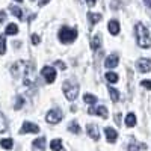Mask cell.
<instances>
[{
	"label": "cell",
	"instance_id": "obj_1",
	"mask_svg": "<svg viewBox=\"0 0 151 151\" xmlns=\"http://www.w3.org/2000/svg\"><path fill=\"white\" fill-rule=\"evenodd\" d=\"M136 41L142 48H148L151 47V38H150V32L148 29L144 26L142 23L136 24Z\"/></svg>",
	"mask_w": 151,
	"mask_h": 151
},
{
	"label": "cell",
	"instance_id": "obj_2",
	"mask_svg": "<svg viewBox=\"0 0 151 151\" xmlns=\"http://www.w3.org/2000/svg\"><path fill=\"white\" fill-rule=\"evenodd\" d=\"M62 91H64L65 97L70 100V101H73V100H76L77 95H79V85L74 80H67L64 83V86H62Z\"/></svg>",
	"mask_w": 151,
	"mask_h": 151
},
{
	"label": "cell",
	"instance_id": "obj_3",
	"mask_svg": "<svg viewBox=\"0 0 151 151\" xmlns=\"http://www.w3.org/2000/svg\"><path fill=\"white\" fill-rule=\"evenodd\" d=\"M58 36H59V40L62 42L70 44V42H73L76 38H77V30H76V29H70V27H62L59 30Z\"/></svg>",
	"mask_w": 151,
	"mask_h": 151
},
{
	"label": "cell",
	"instance_id": "obj_4",
	"mask_svg": "<svg viewBox=\"0 0 151 151\" xmlns=\"http://www.w3.org/2000/svg\"><path fill=\"white\" fill-rule=\"evenodd\" d=\"M62 118H64V115H62V112L59 109H53V110H50L47 113V116H45V121L48 124H58L62 121Z\"/></svg>",
	"mask_w": 151,
	"mask_h": 151
},
{
	"label": "cell",
	"instance_id": "obj_5",
	"mask_svg": "<svg viewBox=\"0 0 151 151\" xmlns=\"http://www.w3.org/2000/svg\"><path fill=\"white\" fill-rule=\"evenodd\" d=\"M41 74L44 76V79H45L47 83H53L55 79H56V71H55L53 67H44L42 71H41Z\"/></svg>",
	"mask_w": 151,
	"mask_h": 151
},
{
	"label": "cell",
	"instance_id": "obj_6",
	"mask_svg": "<svg viewBox=\"0 0 151 151\" xmlns=\"http://www.w3.org/2000/svg\"><path fill=\"white\" fill-rule=\"evenodd\" d=\"M88 113H89V115H100V116L104 118V119L107 118V109L104 106H98V107L92 106V107L88 109Z\"/></svg>",
	"mask_w": 151,
	"mask_h": 151
},
{
	"label": "cell",
	"instance_id": "obj_7",
	"mask_svg": "<svg viewBox=\"0 0 151 151\" xmlns=\"http://www.w3.org/2000/svg\"><path fill=\"white\" fill-rule=\"evenodd\" d=\"M136 67L141 73H150L151 71V60L150 59H139L136 62Z\"/></svg>",
	"mask_w": 151,
	"mask_h": 151
},
{
	"label": "cell",
	"instance_id": "obj_8",
	"mask_svg": "<svg viewBox=\"0 0 151 151\" xmlns=\"http://www.w3.org/2000/svg\"><path fill=\"white\" fill-rule=\"evenodd\" d=\"M38 132H40V127H38L36 124H33V122H24L21 130H20L21 134L23 133H38Z\"/></svg>",
	"mask_w": 151,
	"mask_h": 151
},
{
	"label": "cell",
	"instance_id": "obj_9",
	"mask_svg": "<svg viewBox=\"0 0 151 151\" xmlns=\"http://www.w3.org/2000/svg\"><path fill=\"white\" fill-rule=\"evenodd\" d=\"M118 62H119V58H118L116 55H110L109 58H106L104 65H106L107 68H115V67L118 65Z\"/></svg>",
	"mask_w": 151,
	"mask_h": 151
},
{
	"label": "cell",
	"instance_id": "obj_10",
	"mask_svg": "<svg viewBox=\"0 0 151 151\" xmlns=\"http://www.w3.org/2000/svg\"><path fill=\"white\" fill-rule=\"evenodd\" d=\"M86 132H88V134H89L94 141H98L100 139V132H98V127H95V125H88L86 127Z\"/></svg>",
	"mask_w": 151,
	"mask_h": 151
},
{
	"label": "cell",
	"instance_id": "obj_11",
	"mask_svg": "<svg viewBox=\"0 0 151 151\" xmlns=\"http://www.w3.org/2000/svg\"><path fill=\"white\" fill-rule=\"evenodd\" d=\"M104 133H106V137H107V141H109L110 144H113V142L116 141V137H118V134H116V132L113 130V129H110V127H106Z\"/></svg>",
	"mask_w": 151,
	"mask_h": 151
},
{
	"label": "cell",
	"instance_id": "obj_12",
	"mask_svg": "<svg viewBox=\"0 0 151 151\" xmlns=\"http://www.w3.org/2000/svg\"><path fill=\"white\" fill-rule=\"evenodd\" d=\"M107 27H109V32L112 35H118V32H119V23L115 21V20H112V21H109Z\"/></svg>",
	"mask_w": 151,
	"mask_h": 151
},
{
	"label": "cell",
	"instance_id": "obj_13",
	"mask_svg": "<svg viewBox=\"0 0 151 151\" xmlns=\"http://www.w3.org/2000/svg\"><path fill=\"white\" fill-rule=\"evenodd\" d=\"M91 47H92V50H98L100 47H101V35H100V33H97V35L92 38Z\"/></svg>",
	"mask_w": 151,
	"mask_h": 151
},
{
	"label": "cell",
	"instance_id": "obj_14",
	"mask_svg": "<svg viewBox=\"0 0 151 151\" xmlns=\"http://www.w3.org/2000/svg\"><path fill=\"white\" fill-rule=\"evenodd\" d=\"M147 148V144H139V142H132L129 145V151H141V150H145Z\"/></svg>",
	"mask_w": 151,
	"mask_h": 151
},
{
	"label": "cell",
	"instance_id": "obj_15",
	"mask_svg": "<svg viewBox=\"0 0 151 151\" xmlns=\"http://www.w3.org/2000/svg\"><path fill=\"white\" fill-rule=\"evenodd\" d=\"M33 147L35 148H40L41 151L45 150V137H38V139L33 141Z\"/></svg>",
	"mask_w": 151,
	"mask_h": 151
},
{
	"label": "cell",
	"instance_id": "obj_16",
	"mask_svg": "<svg viewBox=\"0 0 151 151\" xmlns=\"http://www.w3.org/2000/svg\"><path fill=\"white\" fill-rule=\"evenodd\" d=\"M6 35H17L18 33V26L17 24H14V23H11V24H8L6 26Z\"/></svg>",
	"mask_w": 151,
	"mask_h": 151
},
{
	"label": "cell",
	"instance_id": "obj_17",
	"mask_svg": "<svg viewBox=\"0 0 151 151\" xmlns=\"http://www.w3.org/2000/svg\"><path fill=\"white\" fill-rule=\"evenodd\" d=\"M50 148L53 151H64V147H62V142L59 139H53L52 144H50Z\"/></svg>",
	"mask_w": 151,
	"mask_h": 151
},
{
	"label": "cell",
	"instance_id": "obj_18",
	"mask_svg": "<svg viewBox=\"0 0 151 151\" xmlns=\"http://www.w3.org/2000/svg\"><path fill=\"white\" fill-rule=\"evenodd\" d=\"M134 124H136V116H134V113H129V115L125 116V125H127V127H133Z\"/></svg>",
	"mask_w": 151,
	"mask_h": 151
},
{
	"label": "cell",
	"instance_id": "obj_19",
	"mask_svg": "<svg viewBox=\"0 0 151 151\" xmlns=\"http://www.w3.org/2000/svg\"><path fill=\"white\" fill-rule=\"evenodd\" d=\"M109 95L112 98V101H115V103L119 100V92H118V89H115V88H109Z\"/></svg>",
	"mask_w": 151,
	"mask_h": 151
},
{
	"label": "cell",
	"instance_id": "obj_20",
	"mask_svg": "<svg viewBox=\"0 0 151 151\" xmlns=\"http://www.w3.org/2000/svg\"><path fill=\"white\" fill-rule=\"evenodd\" d=\"M6 129H8V122H6V118H5V115H3V113L0 112V133L6 132Z\"/></svg>",
	"mask_w": 151,
	"mask_h": 151
},
{
	"label": "cell",
	"instance_id": "obj_21",
	"mask_svg": "<svg viewBox=\"0 0 151 151\" xmlns=\"http://www.w3.org/2000/svg\"><path fill=\"white\" fill-rule=\"evenodd\" d=\"M83 101L85 103H89V104H95L97 103V97L95 95H91V94H85L83 95Z\"/></svg>",
	"mask_w": 151,
	"mask_h": 151
},
{
	"label": "cell",
	"instance_id": "obj_22",
	"mask_svg": "<svg viewBox=\"0 0 151 151\" xmlns=\"http://www.w3.org/2000/svg\"><path fill=\"white\" fill-rule=\"evenodd\" d=\"M0 145H2L3 148H6V150H11L12 145H14V142H12V139L6 137V139H2V141H0Z\"/></svg>",
	"mask_w": 151,
	"mask_h": 151
},
{
	"label": "cell",
	"instance_id": "obj_23",
	"mask_svg": "<svg viewBox=\"0 0 151 151\" xmlns=\"http://www.w3.org/2000/svg\"><path fill=\"white\" fill-rule=\"evenodd\" d=\"M88 18H89V21H91L92 24H95V23H98L100 20H101V15H100V14H92V12H89V14H88Z\"/></svg>",
	"mask_w": 151,
	"mask_h": 151
},
{
	"label": "cell",
	"instance_id": "obj_24",
	"mask_svg": "<svg viewBox=\"0 0 151 151\" xmlns=\"http://www.w3.org/2000/svg\"><path fill=\"white\" fill-rule=\"evenodd\" d=\"M9 9H11V12H12V14H14L17 18L23 20V12H21V9H20V8H17V6H11Z\"/></svg>",
	"mask_w": 151,
	"mask_h": 151
},
{
	"label": "cell",
	"instance_id": "obj_25",
	"mask_svg": "<svg viewBox=\"0 0 151 151\" xmlns=\"http://www.w3.org/2000/svg\"><path fill=\"white\" fill-rule=\"evenodd\" d=\"M106 80L110 82V83H116V82H118V74H115V73H107V74H106Z\"/></svg>",
	"mask_w": 151,
	"mask_h": 151
},
{
	"label": "cell",
	"instance_id": "obj_26",
	"mask_svg": "<svg viewBox=\"0 0 151 151\" xmlns=\"http://www.w3.org/2000/svg\"><path fill=\"white\" fill-rule=\"evenodd\" d=\"M6 52V40L3 35H0V55H5Z\"/></svg>",
	"mask_w": 151,
	"mask_h": 151
},
{
	"label": "cell",
	"instance_id": "obj_27",
	"mask_svg": "<svg viewBox=\"0 0 151 151\" xmlns=\"http://www.w3.org/2000/svg\"><path fill=\"white\" fill-rule=\"evenodd\" d=\"M68 129H70V132H73V133H76V134H79V133H80V127H79V124H77V122H70Z\"/></svg>",
	"mask_w": 151,
	"mask_h": 151
},
{
	"label": "cell",
	"instance_id": "obj_28",
	"mask_svg": "<svg viewBox=\"0 0 151 151\" xmlns=\"http://www.w3.org/2000/svg\"><path fill=\"white\" fill-rule=\"evenodd\" d=\"M23 103H24V100H23V97H17V103H15V106H14V109L15 110H18L21 106H23Z\"/></svg>",
	"mask_w": 151,
	"mask_h": 151
},
{
	"label": "cell",
	"instance_id": "obj_29",
	"mask_svg": "<svg viewBox=\"0 0 151 151\" xmlns=\"http://www.w3.org/2000/svg\"><path fill=\"white\" fill-rule=\"evenodd\" d=\"M141 85H142L144 88H147V89H151V82H150V80H142Z\"/></svg>",
	"mask_w": 151,
	"mask_h": 151
},
{
	"label": "cell",
	"instance_id": "obj_30",
	"mask_svg": "<svg viewBox=\"0 0 151 151\" xmlns=\"http://www.w3.org/2000/svg\"><path fill=\"white\" fill-rule=\"evenodd\" d=\"M40 41H41V38L38 36V35H32V42H33V44H38Z\"/></svg>",
	"mask_w": 151,
	"mask_h": 151
},
{
	"label": "cell",
	"instance_id": "obj_31",
	"mask_svg": "<svg viewBox=\"0 0 151 151\" xmlns=\"http://www.w3.org/2000/svg\"><path fill=\"white\" fill-rule=\"evenodd\" d=\"M5 20H6V14H5L3 11H0V24H2Z\"/></svg>",
	"mask_w": 151,
	"mask_h": 151
},
{
	"label": "cell",
	"instance_id": "obj_32",
	"mask_svg": "<svg viewBox=\"0 0 151 151\" xmlns=\"http://www.w3.org/2000/svg\"><path fill=\"white\" fill-rule=\"evenodd\" d=\"M56 65H58L60 70H65V68H67V67H65V64H64V62H60V60H58V62H56Z\"/></svg>",
	"mask_w": 151,
	"mask_h": 151
},
{
	"label": "cell",
	"instance_id": "obj_33",
	"mask_svg": "<svg viewBox=\"0 0 151 151\" xmlns=\"http://www.w3.org/2000/svg\"><path fill=\"white\" fill-rule=\"evenodd\" d=\"M86 3L89 5V6H94V5L97 3V0H86Z\"/></svg>",
	"mask_w": 151,
	"mask_h": 151
},
{
	"label": "cell",
	"instance_id": "obj_34",
	"mask_svg": "<svg viewBox=\"0 0 151 151\" xmlns=\"http://www.w3.org/2000/svg\"><path fill=\"white\" fill-rule=\"evenodd\" d=\"M47 2H50V0H40V2H38V5H40V6H42V5H45Z\"/></svg>",
	"mask_w": 151,
	"mask_h": 151
},
{
	"label": "cell",
	"instance_id": "obj_35",
	"mask_svg": "<svg viewBox=\"0 0 151 151\" xmlns=\"http://www.w3.org/2000/svg\"><path fill=\"white\" fill-rule=\"evenodd\" d=\"M144 2H145V5H147L148 8H151V0H144Z\"/></svg>",
	"mask_w": 151,
	"mask_h": 151
},
{
	"label": "cell",
	"instance_id": "obj_36",
	"mask_svg": "<svg viewBox=\"0 0 151 151\" xmlns=\"http://www.w3.org/2000/svg\"><path fill=\"white\" fill-rule=\"evenodd\" d=\"M15 2H23V0H15Z\"/></svg>",
	"mask_w": 151,
	"mask_h": 151
}]
</instances>
